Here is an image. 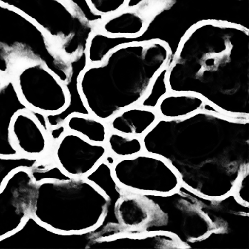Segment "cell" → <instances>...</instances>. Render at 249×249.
Instances as JSON below:
<instances>
[{"label":"cell","mask_w":249,"mask_h":249,"mask_svg":"<svg viewBox=\"0 0 249 249\" xmlns=\"http://www.w3.org/2000/svg\"><path fill=\"white\" fill-rule=\"evenodd\" d=\"M249 167L245 169L241 173L232 192L236 197V200L248 207H249Z\"/></svg>","instance_id":"cell-25"},{"label":"cell","mask_w":249,"mask_h":249,"mask_svg":"<svg viewBox=\"0 0 249 249\" xmlns=\"http://www.w3.org/2000/svg\"><path fill=\"white\" fill-rule=\"evenodd\" d=\"M14 81L20 97L31 110L45 115L55 114L67 105L64 83L41 63L24 68Z\"/></svg>","instance_id":"cell-7"},{"label":"cell","mask_w":249,"mask_h":249,"mask_svg":"<svg viewBox=\"0 0 249 249\" xmlns=\"http://www.w3.org/2000/svg\"><path fill=\"white\" fill-rule=\"evenodd\" d=\"M70 71L64 83L68 94V104L59 113L46 115L50 128L65 124L72 115H91L81 94L79 87L80 77L89 65L87 50L80 52L69 61Z\"/></svg>","instance_id":"cell-12"},{"label":"cell","mask_w":249,"mask_h":249,"mask_svg":"<svg viewBox=\"0 0 249 249\" xmlns=\"http://www.w3.org/2000/svg\"><path fill=\"white\" fill-rule=\"evenodd\" d=\"M112 170L115 180L126 191L169 195L181 185L179 175L165 160L144 151L117 160Z\"/></svg>","instance_id":"cell-6"},{"label":"cell","mask_w":249,"mask_h":249,"mask_svg":"<svg viewBox=\"0 0 249 249\" xmlns=\"http://www.w3.org/2000/svg\"><path fill=\"white\" fill-rule=\"evenodd\" d=\"M68 131L76 133L96 144L106 143L109 130L107 124L93 115H72L65 123Z\"/></svg>","instance_id":"cell-18"},{"label":"cell","mask_w":249,"mask_h":249,"mask_svg":"<svg viewBox=\"0 0 249 249\" xmlns=\"http://www.w3.org/2000/svg\"><path fill=\"white\" fill-rule=\"evenodd\" d=\"M159 119L156 110L136 105L117 113L106 124L110 131L142 138Z\"/></svg>","instance_id":"cell-15"},{"label":"cell","mask_w":249,"mask_h":249,"mask_svg":"<svg viewBox=\"0 0 249 249\" xmlns=\"http://www.w3.org/2000/svg\"><path fill=\"white\" fill-rule=\"evenodd\" d=\"M106 144L89 142L76 133L67 131L52 149L53 162L72 178H84L104 160Z\"/></svg>","instance_id":"cell-9"},{"label":"cell","mask_w":249,"mask_h":249,"mask_svg":"<svg viewBox=\"0 0 249 249\" xmlns=\"http://www.w3.org/2000/svg\"><path fill=\"white\" fill-rule=\"evenodd\" d=\"M171 93H192L229 115L249 116V31L203 20L187 29L169 63Z\"/></svg>","instance_id":"cell-1"},{"label":"cell","mask_w":249,"mask_h":249,"mask_svg":"<svg viewBox=\"0 0 249 249\" xmlns=\"http://www.w3.org/2000/svg\"><path fill=\"white\" fill-rule=\"evenodd\" d=\"M117 160L118 159H117L115 156H113V155H111V154L110 153H107V155H106L105 158H104V161H105V162L107 163V164H109V165L113 167V166L114 165L115 163L116 162Z\"/></svg>","instance_id":"cell-27"},{"label":"cell","mask_w":249,"mask_h":249,"mask_svg":"<svg viewBox=\"0 0 249 249\" xmlns=\"http://www.w3.org/2000/svg\"><path fill=\"white\" fill-rule=\"evenodd\" d=\"M105 144L107 153L113 155L117 159L130 158L144 152L142 138L116 132L109 131Z\"/></svg>","instance_id":"cell-19"},{"label":"cell","mask_w":249,"mask_h":249,"mask_svg":"<svg viewBox=\"0 0 249 249\" xmlns=\"http://www.w3.org/2000/svg\"><path fill=\"white\" fill-rule=\"evenodd\" d=\"M93 10L103 16H111L125 8L129 0H88Z\"/></svg>","instance_id":"cell-23"},{"label":"cell","mask_w":249,"mask_h":249,"mask_svg":"<svg viewBox=\"0 0 249 249\" xmlns=\"http://www.w3.org/2000/svg\"><path fill=\"white\" fill-rule=\"evenodd\" d=\"M36 187L29 170L20 169L0 190V241L21 230L32 218Z\"/></svg>","instance_id":"cell-8"},{"label":"cell","mask_w":249,"mask_h":249,"mask_svg":"<svg viewBox=\"0 0 249 249\" xmlns=\"http://www.w3.org/2000/svg\"><path fill=\"white\" fill-rule=\"evenodd\" d=\"M173 55L167 41L155 38L121 46L100 64H89L80 77L79 87L90 114L106 123L138 105Z\"/></svg>","instance_id":"cell-2"},{"label":"cell","mask_w":249,"mask_h":249,"mask_svg":"<svg viewBox=\"0 0 249 249\" xmlns=\"http://www.w3.org/2000/svg\"><path fill=\"white\" fill-rule=\"evenodd\" d=\"M19 94L14 79H7L0 88V155L18 156L20 154L15 147L11 127L15 115L20 112H31Z\"/></svg>","instance_id":"cell-13"},{"label":"cell","mask_w":249,"mask_h":249,"mask_svg":"<svg viewBox=\"0 0 249 249\" xmlns=\"http://www.w3.org/2000/svg\"><path fill=\"white\" fill-rule=\"evenodd\" d=\"M68 131L66 124H62L57 127H52L49 130V138L53 144L57 142L58 140L61 138Z\"/></svg>","instance_id":"cell-26"},{"label":"cell","mask_w":249,"mask_h":249,"mask_svg":"<svg viewBox=\"0 0 249 249\" xmlns=\"http://www.w3.org/2000/svg\"><path fill=\"white\" fill-rule=\"evenodd\" d=\"M205 100L192 93H171L161 100L156 111L160 118L179 119L202 110Z\"/></svg>","instance_id":"cell-17"},{"label":"cell","mask_w":249,"mask_h":249,"mask_svg":"<svg viewBox=\"0 0 249 249\" xmlns=\"http://www.w3.org/2000/svg\"><path fill=\"white\" fill-rule=\"evenodd\" d=\"M108 199L84 178L36 184L32 218L49 231L60 235L88 234L99 227Z\"/></svg>","instance_id":"cell-3"},{"label":"cell","mask_w":249,"mask_h":249,"mask_svg":"<svg viewBox=\"0 0 249 249\" xmlns=\"http://www.w3.org/2000/svg\"><path fill=\"white\" fill-rule=\"evenodd\" d=\"M150 22L136 8H124L107 17L98 30L110 36H140L145 33Z\"/></svg>","instance_id":"cell-16"},{"label":"cell","mask_w":249,"mask_h":249,"mask_svg":"<svg viewBox=\"0 0 249 249\" xmlns=\"http://www.w3.org/2000/svg\"><path fill=\"white\" fill-rule=\"evenodd\" d=\"M51 162H53V161L21 155L12 157L0 155V190L4 187L11 175L17 170L20 169L31 170L39 164Z\"/></svg>","instance_id":"cell-20"},{"label":"cell","mask_w":249,"mask_h":249,"mask_svg":"<svg viewBox=\"0 0 249 249\" xmlns=\"http://www.w3.org/2000/svg\"><path fill=\"white\" fill-rule=\"evenodd\" d=\"M84 179L96 186L108 199L104 220L99 227L88 234H90L95 241H98L107 240L109 233H114L113 236H119L120 227L116 216V207L125 190L115 180L111 166L103 160Z\"/></svg>","instance_id":"cell-10"},{"label":"cell","mask_w":249,"mask_h":249,"mask_svg":"<svg viewBox=\"0 0 249 249\" xmlns=\"http://www.w3.org/2000/svg\"><path fill=\"white\" fill-rule=\"evenodd\" d=\"M6 81L5 78H4L1 74H0V88L2 87L3 84H4V81Z\"/></svg>","instance_id":"cell-28"},{"label":"cell","mask_w":249,"mask_h":249,"mask_svg":"<svg viewBox=\"0 0 249 249\" xmlns=\"http://www.w3.org/2000/svg\"><path fill=\"white\" fill-rule=\"evenodd\" d=\"M120 235L141 236L153 217V206L142 194L126 191L116 207Z\"/></svg>","instance_id":"cell-14"},{"label":"cell","mask_w":249,"mask_h":249,"mask_svg":"<svg viewBox=\"0 0 249 249\" xmlns=\"http://www.w3.org/2000/svg\"><path fill=\"white\" fill-rule=\"evenodd\" d=\"M169 63L155 77L147 94L138 106L156 110L161 100L170 93L167 80Z\"/></svg>","instance_id":"cell-21"},{"label":"cell","mask_w":249,"mask_h":249,"mask_svg":"<svg viewBox=\"0 0 249 249\" xmlns=\"http://www.w3.org/2000/svg\"><path fill=\"white\" fill-rule=\"evenodd\" d=\"M67 1L71 4L72 7L83 19L90 24L96 25L97 27L106 18V17L96 13L93 10L88 0H67Z\"/></svg>","instance_id":"cell-24"},{"label":"cell","mask_w":249,"mask_h":249,"mask_svg":"<svg viewBox=\"0 0 249 249\" xmlns=\"http://www.w3.org/2000/svg\"><path fill=\"white\" fill-rule=\"evenodd\" d=\"M0 4L25 15L56 43L69 60L87 50L98 27L77 13L67 0H0Z\"/></svg>","instance_id":"cell-5"},{"label":"cell","mask_w":249,"mask_h":249,"mask_svg":"<svg viewBox=\"0 0 249 249\" xmlns=\"http://www.w3.org/2000/svg\"><path fill=\"white\" fill-rule=\"evenodd\" d=\"M34 182L36 184L46 181L67 182L73 178L64 173L54 162L44 163L29 170Z\"/></svg>","instance_id":"cell-22"},{"label":"cell","mask_w":249,"mask_h":249,"mask_svg":"<svg viewBox=\"0 0 249 249\" xmlns=\"http://www.w3.org/2000/svg\"><path fill=\"white\" fill-rule=\"evenodd\" d=\"M11 134L14 145L20 155L53 160V143L30 112H20L15 115Z\"/></svg>","instance_id":"cell-11"},{"label":"cell","mask_w":249,"mask_h":249,"mask_svg":"<svg viewBox=\"0 0 249 249\" xmlns=\"http://www.w3.org/2000/svg\"><path fill=\"white\" fill-rule=\"evenodd\" d=\"M69 61L36 23L0 4V74L6 80L15 79L24 68L41 63L64 83Z\"/></svg>","instance_id":"cell-4"}]
</instances>
